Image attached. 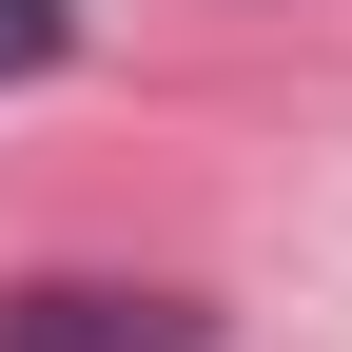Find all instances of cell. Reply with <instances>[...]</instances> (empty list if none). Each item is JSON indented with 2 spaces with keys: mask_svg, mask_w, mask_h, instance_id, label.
<instances>
[{
  "mask_svg": "<svg viewBox=\"0 0 352 352\" xmlns=\"http://www.w3.org/2000/svg\"><path fill=\"white\" fill-rule=\"evenodd\" d=\"M78 59V0H0V78H59Z\"/></svg>",
  "mask_w": 352,
  "mask_h": 352,
  "instance_id": "cell-2",
  "label": "cell"
},
{
  "mask_svg": "<svg viewBox=\"0 0 352 352\" xmlns=\"http://www.w3.org/2000/svg\"><path fill=\"white\" fill-rule=\"evenodd\" d=\"M215 314L196 294H98V274H39V294H0V352H196Z\"/></svg>",
  "mask_w": 352,
  "mask_h": 352,
  "instance_id": "cell-1",
  "label": "cell"
}]
</instances>
